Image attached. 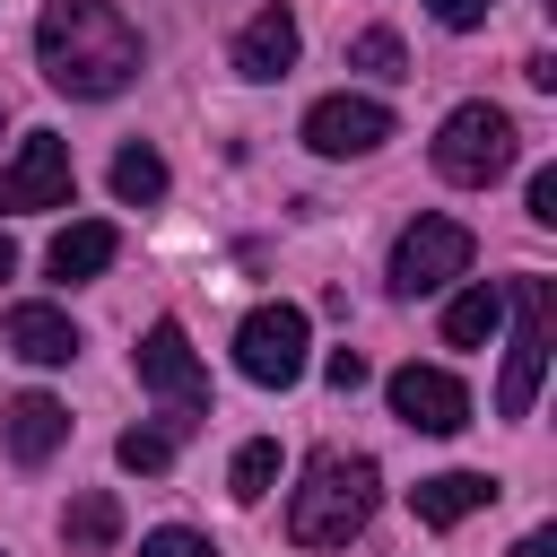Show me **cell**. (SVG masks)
I'll use <instances>...</instances> for the list:
<instances>
[{
    "label": "cell",
    "mask_w": 557,
    "mask_h": 557,
    "mask_svg": "<svg viewBox=\"0 0 557 557\" xmlns=\"http://www.w3.org/2000/svg\"><path fill=\"white\" fill-rule=\"evenodd\" d=\"M35 61L61 96L78 104H104L139 78V26L113 9V0H44L35 17Z\"/></svg>",
    "instance_id": "6da1fadb"
},
{
    "label": "cell",
    "mask_w": 557,
    "mask_h": 557,
    "mask_svg": "<svg viewBox=\"0 0 557 557\" xmlns=\"http://www.w3.org/2000/svg\"><path fill=\"white\" fill-rule=\"evenodd\" d=\"M374 505H383V470L366 461V453H313L305 461V479L287 487V540L296 548H348L366 522H374Z\"/></svg>",
    "instance_id": "7a4b0ae2"
},
{
    "label": "cell",
    "mask_w": 557,
    "mask_h": 557,
    "mask_svg": "<svg viewBox=\"0 0 557 557\" xmlns=\"http://www.w3.org/2000/svg\"><path fill=\"white\" fill-rule=\"evenodd\" d=\"M505 374H496V418H531L540 383H548V348H557V287L548 278H513L505 287Z\"/></svg>",
    "instance_id": "3957f363"
},
{
    "label": "cell",
    "mask_w": 557,
    "mask_h": 557,
    "mask_svg": "<svg viewBox=\"0 0 557 557\" xmlns=\"http://www.w3.org/2000/svg\"><path fill=\"white\" fill-rule=\"evenodd\" d=\"M131 366H139V392L165 409V435H191L209 418V374H200V348L183 339V322H148Z\"/></svg>",
    "instance_id": "277c9868"
},
{
    "label": "cell",
    "mask_w": 557,
    "mask_h": 557,
    "mask_svg": "<svg viewBox=\"0 0 557 557\" xmlns=\"http://www.w3.org/2000/svg\"><path fill=\"white\" fill-rule=\"evenodd\" d=\"M513 148H522V131H513L505 104H453L444 131H435V174L479 191V183H496V174L513 165Z\"/></svg>",
    "instance_id": "5b68a950"
},
{
    "label": "cell",
    "mask_w": 557,
    "mask_h": 557,
    "mask_svg": "<svg viewBox=\"0 0 557 557\" xmlns=\"http://www.w3.org/2000/svg\"><path fill=\"white\" fill-rule=\"evenodd\" d=\"M235 366H244V383L287 392V383L313 366V322H305V305H252V313L235 322Z\"/></svg>",
    "instance_id": "8992f818"
},
{
    "label": "cell",
    "mask_w": 557,
    "mask_h": 557,
    "mask_svg": "<svg viewBox=\"0 0 557 557\" xmlns=\"http://www.w3.org/2000/svg\"><path fill=\"white\" fill-rule=\"evenodd\" d=\"M470 226L461 218H418V226H400V244H392V296H435V287H453L461 270H470Z\"/></svg>",
    "instance_id": "52a82bcc"
},
{
    "label": "cell",
    "mask_w": 557,
    "mask_h": 557,
    "mask_svg": "<svg viewBox=\"0 0 557 557\" xmlns=\"http://www.w3.org/2000/svg\"><path fill=\"white\" fill-rule=\"evenodd\" d=\"M392 139V104L383 96H322L305 104V148L313 157H374Z\"/></svg>",
    "instance_id": "ba28073f"
},
{
    "label": "cell",
    "mask_w": 557,
    "mask_h": 557,
    "mask_svg": "<svg viewBox=\"0 0 557 557\" xmlns=\"http://www.w3.org/2000/svg\"><path fill=\"white\" fill-rule=\"evenodd\" d=\"M70 139H52V131H26L17 139V157L0 165V209H70Z\"/></svg>",
    "instance_id": "9c48e42d"
},
{
    "label": "cell",
    "mask_w": 557,
    "mask_h": 557,
    "mask_svg": "<svg viewBox=\"0 0 557 557\" xmlns=\"http://www.w3.org/2000/svg\"><path fill=\"white\" fill-rule=\"evenodd\" d=\"M383 392H392V418L418 426V435H461V426H470V392H461V374H444V366H400Z\"/></svg>",
    "instance_id": "30bf717a"
},
{
    "label": "cell",
    "mask_w": 557,
    "mask_h": 557,
    "mask_svg": "<svg viewBox=\"0 0 557 557\" xmlns=\"http://www.w3.org/2000/svg\"><path fill=\"white\" fill-rule=\"evenodd\" d=\"M0 444H9L17 470H44V461L70 444V409H61L52 392H17V400L0 409Z\"/></svg>",
    "instance_id": "8fae6325"
},
{
    "label": "cell",
    "mask_w": 557,
    "mask_h": 557,
    "mask_svg": "<svg viewBox=\"0 0 557 557\" xmlns=\"http://www.w3.org/2000/svg\"><path fill=\"white\" fill-rule=\"evenodd\" d=\"M296 52H305V35H296V9H278V0H270V9H252V17L235 26V70H244V78H261V87H270V78H287V70H296Z\"/></svg>",
    "instance_id": "7c38bea8"
},
{
    "label": "cell",
    "mask_w": 557,
    "mask_h": 557,
    "mask_svg": "<svg viewBox=\"0 0 557 557\" xmlns=\"http://www.w3.org/2000/svg\"><path fill=\"white\" fill-rule=\"evenodd\" d=\"M505 487L487 479V470H435V479H418L409 487V513L426 522V531H453V522H470V513H487Z\"/></svg>",
    "instance_id": "4fadbf2b"
},
{
    "label": "cell",
    "mask_w": 557,
    "mask_h": 557,
    "mask_svg": "<svg viewBox=\"0 0 557 557\" xmlns=\"http://www.w3.org/2000/svg\"><path fill=\"white\" fill-rule=\"evenodd\" d=\"M0 339H9L26 366H70V357H78V322H70L61 305H9Z\"/></svg>",
    "instance_id": "5bb4252c"
},
{
    "label": "cell",
    "mask_w": 557,
    "mask_h": 557,
    "mask_svg": "<svg viewBox=\"0 0 557 557\" xmlns=\"http://www.w3.org/2000/svg\"><path fill=\"white\" fill-rule=\"evenodd\" d=\"M113 252H122V235H113L104 218H70V226L52 235V252H44V270H52L61 287H78V278H96V270H113Z\"/></svg>",
    "instance_id": "9a60e30c"
},
{
    "label": "cell",
    "mask_w": 557,
    "mask_h": 557,
    "mask_svg": "<svg viewBox=\"0 0 557 557\" xmlns=\"http://www.w3.org/2000/svg\"><path fill=\"white\" fill-rule=\"evenodd\" d=\"M61 540H70V557H113V540H122V496H104V487L70 496Z\"/></svg>",
    "instance_id": "2e32d148"
},
{
    "label": "cell",
    "mask_w": 557,
    "mask_h": 557,
    "mask_svg": "<svg viewBox=\"0 0 557 557\" xmlns=\"http://www.w3.org/2000/svg\"><path fill=\"white\" fill-rule=\"evenodd\" d=\"M496 331H505V287L479 278V287H461V296L444 305V339H453V348H487Z\"/></svg>",
    "instance_id": "e0dca14e"
},
{
    "label": "cell",
    "mask_w": 557,
    "mask_h": 557,
    "mask_svg": "<svg viewBox=\"0 0 557 557\" xmlns=\"http://www.w3.org/2000/svg\"><path fill=\"white\" fill-rule=\"evenodd\" d=\"M113 200H122V209H157V200H165V157H157L148 139H131V148L113 157Z\"/></svg>",
    "instance_id": "ac0fdd59"
},
{
    "label": "cell",
    "mask_w": 557,
    "mask_h": 557,
    "mask_svg": "<svg viewBox=\"0 0 557 557\" xmlns=\"http://www.w3.org/2000/svg\"><path fill=\"white\" fill-rule=\"evenodd\" d=\"M270 487H278V435H252V444L235 453V470H226V496H235V505H261Z\"/></svg>",
    "instance_id": "d6986e66"
},
{
    "label": "cell",
    "mask_w": 557,
    "mask_h": 557,
    "mask_svg": "<svg viewBox=\"0 0 557 557\" xmlns=\"http://www.w3.org/2000/svg\"><path fill=\"white\" fill-rule=\"evenodd\" d=\"M348 70H366V78H409V52H400L392 26H366V35L348 44Z\"/></svg>",
    "instance_id": "ffe728a7"
},
{
    "label": "cell",
    "mask_w": 557,
    "mask_h": 557,
    "mask_svg": "<svg viewBox=\"0 0 557 557\" xmlns=\"http://www.w3.org/2000/svg\"><path fill=\"white\" fill-rule=\"evenodd\" d=\"M113 461H122V470H139V479H157V470L174 461V435H165V426H122Z\"/></svg>",
    "instance_id": "44dd1931"
},
{
    "label": "cell",
    "mask_w": 557,
    "mask_h": 557,
    "mask_svg": "<svg viewBox=\"0 0 557 557\" xmlns=\"http://www.w3.org/2000/svg\"><path fill=\"white\" fill-rule=\"evenodd\" d=\"M139 557H218L200 531H183V522H157L148 540H139Z\"/></svg>",
    "instance_id": "7402d4cb"
},
{
    "label": "cell",
    "mask_w": 557,
    "mask_h": 557,
    "mask_svg": "<svg viewBox=\"0 0 557 557\" xmlns=\"http://www.w3.org/2000/svg\"><path fill=\"white\" fill-rule=\"evenodd\" d=\"M426 9H435V26L470 35V26H487V9H496V0H426Z\"/></svg>",
    "instance_id": "603a6c76"
},
{
    "label": "cell",
    "mask_w": 557,
    "mask_h": 557,
    "mask_svg": "<svg viewBox=\"0 0 557 557\" xmlns=\"http://www.w3.org/2000/svg\"><path fill=\"white\" fill-rule=\"evenodd\" d=\"M322 374H331V392H357V383H366V357H357V348H331Z\"/></svg>",
    "instance_id": "cb8c5ba5"
},
{
    "label": "cell",
    "mask_w": 557,
    "mask_h": 557,
    "mask_svg": "<svg viewBox=\"0 0 557 557\" xmlns=\"http://www.w3.org/2000/svg\"><path fill=\"white\" fill-rule=\"evenodd\" d=\"M531 218H540V226H557V165H540V174H531Z\"/></svg>",
    "instance_id": "d4e9b609"
},
{
    "label": "cell",
    "mask_w": 557,
    "mask_h": 557,
    "mask_svg": "<svg viewBox=\"0 0 557 557\" xmlns=\"http://www.w3.org/2000/svg\"><path fill=\"white\" fill-rule=\"evenodd\" d=\"M513 557H557V531H522V540H513Z\"/></svg>",
    "instance_id": "484cf974"
},
{
    "label": "cell",
    "mask_w": 557,
    "mask_h": 557,
    "mask_svg": "<svg viewBox=\"0 0 557 557\" xmlns=\"http://www.w3.org/2000/svg\"><path fill=\"white\" fill-rule=\"evenodd\" d=\"M9 270H17V244H9V235H0V278H9Z\"/></svg>",
    "instance_id": "4316f807"
},
{
    "label": "cell",
    "mask_w": 557,
    "mask_h": 557,
    "mask_svg": "<svg viewBox=\"0 0 557 557\" xmlns=\"http://www.w3.org/2000/svg\"><path fill=\"white\" fill-rule=\"evenodd\" d=\"M0 557H9V548H0Z\"/></svg>",
    "instance_id": "83f0119b"
}]
</instances>
